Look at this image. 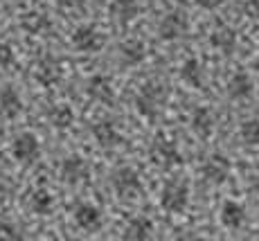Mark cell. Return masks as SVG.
Wrapping results in <instances>:
<instances>
[{
    "label": "cell",
    "mask_w": 259,
    "mask_h": 241,
    "mask_svg": "<svg viewBox=\"0 0 259 241\" xmlns=\"http://www.w3.org/2000/svg\"><path fill=\"white\" fill-rule=\"evenodd\" d=\"M27 205H29V210H32L34 214H38V217H46V214L52 212L54 198H52V194H50L48 189L38 187V189H34V192L29 194Z\"/></svg>",
    "instance_id": "24"
},
{
    "label": "cell",
    "mask_w": 259,
    "mask_h": 241,
    "mask_svg": "<svg viewBox=\"0 0 259 241\" xmlns=\"http://www.w3.org/2000/svg\"><path fill=\"white\" fill-rule=\"evenodd\" d=\"M149 155H151V163L158 165V167H162V169L178 167V165L183 163V155H181V151H178L176 142L165 138V135H160V138L153 140L151 149H149Z\"/></svg>",
    "instance_id": "4"
},
{
    "label": "cell",
    "mask_w": 259,
    "mask_h": 241,
    "mask_svg": "<svg viewBox=\"0 0 259 241\" xmlns=\"http://www.w3.org/2000/svg\"><path fill=\"white\" fill-rule=\"evenodd\" d=\"M153 232V223L147 217H133L124 228V241H149Z\"/></svg>",
    "instance_id": "21"
},
{
    "label": "cell",
    "mask_w": 259,
    "mask_h": 241,
    "mask_svg": "<svg viewBox=\"0 0 259 241\" xmlns=\"http://www.w3.org/2000/svg\"><path fill=\"white\" fill-rule=\"evenodd\" d=\"M250 185H252V189H255V192L259 194V172L252 176V183H250Z\"/></svg>",
    "instance_id": "34"
},
{
    "label": "cell",
    "mask_w": 259,
    "mask_h": 241,
    "mask_svg": "<svg viewBox=\"0 0 259 241\" xmlns=\"http://www.w3.org/2000/svg\"><path fill=\"white\" fill-rule=\"evenodd\" d=\"M74 223H77L81 230L93 232V230H97L99 225H102V210L93 203L77 205V210H74Z\"/></svg>",
    "instance_id": "15"
},
{
    "label": "cell",
    "mask_w": 259,
    "mask_h": 241,
    "mask_svg": "<svg viewBox=\"0 0 259 241\" xmlns=\"http://www.w3.org/2000/svg\"><path fill=\"white\" fill-rule=\"evenodd\" d=\"M176 241H205L203 237H198L196 232H183V234H178V239Z\"/></svg>",
    "instance_id": "33"
},
{
    "label": "cell",
    "mask_w": 259,
    "mask_h": 241,
    "mask_svg": "<svg viewBox=\"0 0 259 241\" xmlns=\"http://www.w3.org/2000/svg\"><path fill=\"white\" fill-rule=\"evenodd\" d=\"M59 5L66 9H81L86 5V0H59Z\"/></svg>",
    "instance_id": "32"
},
{
    "label": "cell",
    "mask_w": 259,
    "mask_h": 241,
    "mask_svg": "<svg viewBox=\"0 0 259 241\" xmlns=\"http://www.w3.org/2000/svg\"><path fill=\"white\" fill-rule=\"evenodd\" d=\"M113 189L119 198L124 200H136L142 196V178L133 167H119L113 172Z\"/></svg>",
    "instance_id": "2"
},
{
    "label": "cell",
    "mask_w": 259,
    "mask_h": 241,
    "mask_svg": "<svg viewBox=\"0 0 259 241\" xmlns=\"http://www.w3.org/2000/svg\"><path fill=\"white\" fill-rule=\"evenodd\" d=\"M23 113V97L18 95L16 88L5 86L0 90V115L7 119H16Z\"/></svg>",
    "instance_id": "16"
},
{
    "label": "cell",
    "mask_w": 259,
    "mask_h": 241,
    "mask_svg": "<svg viewBox=\"0 0 259 241\" xmlns=\"http://www.w3.org/2000/svg\"><path fill=\"white\" fill-rule=\"evenodd\" d=\"M239 138L248 147H259V119H248L239 127Z\"/></svg>",
    "instance_id": "26"
},
{
    "label": "cell",
    "mask_w": 259,
    "mask_h": 241,
    "mask_svg": "<svg viewBox=\"0 0 259 241\" xmlns=\"http://www.w3.org/2000/svg\"><path fill=\"white\" fill-rule=\"evenodd\" d=\"M210 45L221 54H232L237 48V32L232 27H228V25H219L210 34Z\"/></svg>",
    "instance_id": "19"
},
{
    "label": "cell",
    "mask_w": 259,
    "mask_h": 241,
    "mask_svg": "<svg viewBox=\"0 0 259 241\" xmlns=\"http://www.w3.org/2000/svg\"><path fill=\"white\" fill-rule=\"evenodd\" d=\"M93 138L102 149H115L122 142V133L111 119H99L93 124Z\"/></svg>",
    "instance_id": "11"
},
{
    "label": "cell",
    "mask_w": 259,
    "mask_h": 241,
    "mask_svg": "<svg viewBox=\"0 0 259 241\" xmlns=\"http://www.w3.org/2000/svg\"><path fill=\"white\" fill-rule=\"evenodd\" d=\"M219 219H221V223L226 225V228L237 230L246 223V210H243V205L237 203V200H226V203L221 205Z\"/></svg>",
    "instance_id": "20"
},
{
    "label": "cell",
    "mask_w": 259,
    "mask_h": 241,
    "mask_svg": "<svg viewBox=\"0 0 259 241\" xmlns=\"http://www.w3.org/2000/svg\"><path fill=\"white\" fill-rule=\"evenodd\" d=\"M223 3H226V0H196L198 7H201V9H210V12H212V9H219Z\"/></svg>",
    "instance_id": "31"
},
{
    "label": "cell",
    "mask_w": 259,
    "mask_h": 241,
    "mask_svg": "<svg viewBox=\"0 0 259 241\" xmlns=\"http://www.w3.org/2000/svg\"><path fill=\"white\" fill-rule=\"evenodd\" d=\"M14 61H16V57H14L12 45L0 43V72H7V70H12Z\"/></svg>",
    "instance_id": "27"
},
{
    "label": "cell",
    "mask_w": 259,
    "mask_h": 241,
    "mask_svg": "<svg viewBox=\"0 0 259 241\" xmlns=\"http://www.w3.org/2000/svg\"><path fill=\"white\" fill-rule=\"evenodd\" d=\"M189 27V18L185 12H169L162 16V21L158 23V34L162 41H178L181 36H185Z\"/></svg>",
    "instance_id": "7"
},
{
    "label": "cell",
    "mask_w": 259,
    "mask_h": 241,
    "mask_svg": "<svg viewBox=\"0 0 259 241\" xmlns=\"http://www.w3.org/2000/svg\"><path fill=\"white\" fill-rule=\"evenodd\" d=\"M59 176H61L63 183L79 185V183H83V180H88V176H91V165H88L81 155H68L61 163V167H59Z\"/></svg>",
    "instance_id": "8"
},
{
    "label": "cell",
    "mask_w": 259,
    "mask_h": 241,
    "mask_svg": "<svg viewBox=\"0 0 259 241\" xmlns=\"http://www.w3.org/2000/svg\"><path fill=\"white\" fill-rule=\"evenodd\" d=\"M252 88H255V84H252V77L248 72H235L230 79H228V86H226V93L230 99H237V102H241V99H248L252 95Z\"/></svg>",
    "instance_id": "14"
},
{
    "label": "cell",
    "mask_w": 259,
    "mask_h": 241,
    "mask_svg": "<svg viewBox=\"0 0 259 241\" xmlns=\"http://www.w3.org/2000/svg\"><path fill=\"white\" fill-rule=\"evenodd\" d=\"M189 124H192V131L198 135V138H210L214 133V113L207 106H198L194 108L192 117H189Z\"/></svg>",
    "instance_id": "17"
},
{
    "label": "cell",
    "mask_w": 259,
    "mask_h": 241,
    "mask_svg": "<svg viewBox=\"0 0 259 241\" xmlns=\"http://www.w3.org/2000/svg\"><path fill=\"white\" fill-rule=\"evenodd\" d=\"M144 57H147V48L138 38H128L117 45V61L122 66H138L144 61Z\"/></svg>",
    "instance_id": "13"
},
{
    "label": "cell",
    "mask_w": 259,
    "mask_h": 241,
    "mask_svg": "<svg viewBox=\"0 0 259 241\" xmlns=\"http://www.w3.org/2000/svg\"><path fill=\"white\" fill-rule=\"evenodd\" d=\"M167 99V88L160 82H147L136 95V108L144 117H156Z\"/></svg>",
    "instance_id": "1"
},
{
    "label": "cell",
    "mask_w": 259,
    "mask_h": 241,
    "mask_svg": "<svg viewBox=\"0 0 259 241\" xmlns=\"http://www.w3.org/2000/svg\"><path fill=\"white\" fill-rule=\"evenodd\" d=\"M48 122L54 129H70L74 122V113L68 104H54L48 108Z\"/></svg>",
    "instance_id": "23"
},
{
    "label": "cell",
    "mask_w": 259,
    "mask_h": 241,
    "mask_svg": "<svg viewBox=\"0 0 259 241\" xmlns=\"http://www.w3.org/2000/svg\"><path fill=\"white\" fill-rule=\"evenodd\" d=\"M86 93H88V97L95 99V102H99V104H113V99H115L113 82L108 77H104V74H95V77L88 79Z\"/></svg>",
    "instance_id": "12"
},
{
    "label": "cell",
    "mask_w": 259,
    "mask_h": 241,
    "mask_svg": "<svg viewBox=\"0 0 259 241\" xmlns=\"http://www.w3.org/2000/svg\"><path fill=\"white\" fill-rule=\"evenodd\" d=\"M12 155L16 158V163L21 165H32L41 155V142L34 133H21L16 135V140L12 142Z\"/></svg>",
    "instance_id": "5"
},
{
    "label": "cell",
    "mask_w": 259,
    "mask_h": 241,
    "mask_svg": "<svg viewBox=\"0 0 259 241\" xmlns=\"http://www.w3.org/2000/svg\"><path fill=\"white\" fill-rule=\"evenodd\" d=\"M181 79L192 88H203V79H205V70H203L198 59H187L181 68Z\"/></svg>",
    "instance_id": "22"
},
{
    "label": "cell",
    "mask_w": 259,
    "mask_h": 241,
    "mask_svg": "<svg viewBox=\"0 0 259 241\" xmlns=\"http://www.w3.org/2000/svg\"><path fill=\"white\" fill-rule=\"evenodd\" d=\"M138 12H140L138 0H111V5H108V14L119 25H128L138 16Z\"/></svg>",
    "instance_id": "18"
},
{
    "label": "cell",
    "mask_w": 259,
    "mask_h": 241,
    "mask_svg": "<svg viewBox=\"0 0 259 241\" xmlns=\"http://www.w3.org/2000/svg\"><path fill=\"white\" fill-rule=\"evenodd\" d=\"M189 205V189L183 180H167L160 192V208L165 212L181 214Z\"/></svg>",
    "instance_id": "3"
},
{
    "label": "cell",
    "mask_w": 259,
    "mask_h": 241,
    "mask_svg": "<svg viewBox=\"0 0 259 241\" xmlns=\"http://www.w3.org/2000/svg\"><path fill=\"white\" fill-rule=\"evenodd\" d=\"M34 79H36L41 86H46V88L57 86V84L63 79V68H61V63H59L54 57H43V59H38L36 66H34Z\"/></svg>",
    "instance_id": "9"
},
{
    "label": "cell",
    "mask_w": 259,
    "mask_h": 241,
    "mask_svg": "<svg viewBox=\"0 0 259 241\" xmlns=\"http://www.w3.org/2000/svg\"><path fill=\"white\" fill-rule=\"evenodd\" d=\"M9 196H12V183H9L7 176L0 174V203H5Z\"/></svg>",
    "instance_id": "30"
},
{
    "label": "cell",
    "mask_w": 259,
    "mask_h": 241,
    "mask_svg": "<svg viewBox=\"0 0 259 241\" xmlns=\"http://www.w3.org/2000/svg\"><path fill=\"white\" fill-rule=\"evenodd\" d=\"M241 9H243V14H246V16L257 18V21H259V0H246Z\"/></svg>",
    "instance_id": "29"
},
{
    "label": "cell",
    "mask_w": 259,
    "mask_h": 241,
    "mask_svg": "<svg viewBox=\"0 0 259 241\" xmlns=\"http://www.w3.org/2000/svg\"><path fill=\"white\" fill-rule=\"evenodd\" d=\"M0 241H21V232L12 223H0Z\"/></svg>",
    "instance_id": "28"
},
{
    "label": "cell",
    "mask_w": 259,
    "mask_h": 241,
    "mask_svg": "<svg viewBox=\"0 0 259 241\" xmlns=\"http://www.w3.org/2000/svg\"><path fill=\"white\" fill-rule=\"evenodd\" d=\"M201 174L205 180H210L214 185L226 183V178L230 176V160L221 153H212L205 163L201 165Z\"/></svg>",
    "instance_id": "10"
},
{
    "label": "cell",
    "mask_w": 259,
    "mask_h": 241,
    "mask_svg": "<svg viewBox=\"0 0 259 241\" xmlns=\"http://www.w3.org/2000/svg\"><path fill=\"white\" fill-rule=\"evenodd\" d=\"M21 27L27 34H43L50 29V21L46 14H41V12H27L21 18Z\"/></svg>",
    "instance_id": "25"
},
{
    "label": "cell",
    "mask_w": 259,
    "mask_h": 241,
    "mask_svg": "<svg viewBox=\"0 0 259 241\" xmlns=\"http://www.w3.org/2000/svg\"><path fill=\"white\" fill-rule=\"evenodd\" d=\"M70 41L77 52H86V54L99 52L104 48V36H102V32H97L95 25H79L72 32Z\"/></svg>",
    "instance_id": "6"
}]
</instances>
